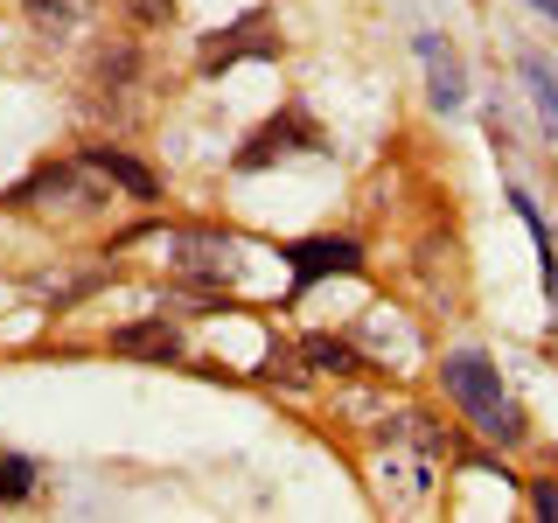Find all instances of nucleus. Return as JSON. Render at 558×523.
Returning a JSON list of instances; mask_svg holds the SVG:
<instances>
[{"instance_id": "obj_9", "label": "nucleus", "mask_w": 558, "mask_h": 523, "mask_svg": "<svg viewBox=\"0 0 558 523\" xmlns=\"http://www.w3.org/2000/svg\"><path fill=\"white\" fill-rule=\"evenodd\" d=\"M84 161H92V168H98L112 188H126V196H140V203H154V188H161L147 168L133 161V154H119V147H84Z\"/></svg>"}, {"instance_id": "obj_16", "label": "nucleus", "mask_w": 558, "mask_h": 523, "mask_svg": "<svg viewBox=\"0 0 558 523\" xmlns=\"http://www.w3.org/2000/svg\"><path fill=\"white\" fill-rule=\"evenodd\" d=\"M537 8H545V14H551V22H558V0H537Z\"/></svg>"}, {"instance_id": "obj_15", "label": "nucleus", "mask_w": 558, "mask_h": 523, "mask_svg": "<svg viewBox=\"0 0 558 523\" xmlns=\"http://www.w3.org/2000/svg\"><path fill=\"white\" fill-rule=\"evenodd\" d=\"M133 8H140V22H168L174 0H133Z\"/></svg>"}, {"instance_id": "obj_11", "label": "nucleus", "mask_w": 558, "mask_h": 523, "mask_svg": "<svg viewBox=\"0 0 558 523\" xmlns=\"http://www.w3.org/2000/svg\"><path fill=\"white\" fill-rule=\"evenodd\" d=\"M301 356L314 363V370H336V377L363 370V363H356V349H349V342H336V336H307V342H301Z\"/></svg>"}, {"instance_id": "obj_5", "label": "nucleus", "mask_w": 558, "mask_h": 523, "mask_svg": "<svg viewBox=\"0 0 558 523\" xmlns=\"http://www.w3.org/2000/svg\"><path fill=\"white\" fill-rule=\"evenodd\" d=\"M293 139H301V147H322V133H314L301 112H287V119H272V126H258V133H252V147L238 154V168H266L272 154H287V147H293Z\"/></svg>"}, {"instance_id": "obj_3", "label": "nucleus", "mask_w": 558, "mask_h": 523, "mask_svg": "<svg viewBox=\"0 0 558 523\" xmlns=\"http://www.w3.org/2000/svg\"><path fill=\"white\" fill-rule=\"evenodd\" d=\"M356 244L349 238H301V244H287V266L301 287H314V279H328V272H356Z\"/></svg>"}, {"instance_id": "obj_4", "label": "nucleus", "mask_w": 558, "mask_h": 523, "mask_svg": "<svg viewBox=\"0 0 558 523\" xmlns=\"http://www.w3.org/2000/svg\"><path fill=\"white\" fill-rule=\"evenodd\" d=\"M161 244L182 272H231V238H217V231H168Z\"/></svg>"}, {"instance_id": "obj_14", "label": "nucleus", "mask_w": 558, "mask_h": 523, "mask_svg": "<svg viewBox=\"0 0 558 523\" xmlns=\"http://www.w3.org/2000/svg\"><path fill=\"white\" fill-rule=\"evenodd\" d=\"M531 502H537V516H558V488H551V482H537Z\"/></svg>"}, {"instance_id": "obj_2", "label": "nucleus", "mask_w": 558, "mask_h": 523, "mask_svg": "<svg viewBox=\"0 0 558 523\" xmlns=\"http://www.w3.org/2000/svg\"><path fill=\"white\" fill-rule=\"evenodd\" d=\"M133 77H140V49L133 42H105L92 57V70H84V105H92V112H119L126 92H133Z\"/></svg>"}, {"instance_id": "obj_13", "label": "nucleus", "mask_w": 558, "mask_h": 523, "mask_svg": "<svg viewBox=\"0 0 558 523\" xmlns=\"http://www.w3.org/2000/svg\"><path fill=\"white\" fill-rule=\"evenodd\" d=\"M523 77L537 84V98H545V112L558 119V77H551V63H545V57H523Z\"/></svg>"}, {"instance_id": "obj_10", "label": "nucleus", "mask_w": 558, "mask_h": 523, "mask_svg": "<svg viewBox=\"0 0 558 523\" xmlns=\"http://www.w3.org/2000/svg\"><path fill=\"white\" fill-rule=\"evenodd\" d=\"M272 35H266V22H244V28H231V35H217V42H203V70H223V63H238V57H272Z\"/></svg>"}, {"instance_id": "obj_6", "label": "nucleus", "mask_w": 558, "mask_h": 523, "mask_svg": "<svg viewBox=\"0 0 558 523\" xmlns=\"http://www.w3.org/2000/svg\"><path fill=\"white\" fill-rule=\"evenodd\" d=\"M22 14H28V28H35V35L63 42V35H77V28L98 14V0H22Z\"/></svg>"}, {"instance_id": "obj_12", "label": "nucleus", "mask_w": 558, "mask_h": 523, "mask_svg": "<svg viewBox=\"0 0 558 523\" xmlns=\"http://www.w3.org/2000/svg\"><path fill=\"white\" fill-rule=\"evenodd\" d=\"M35 488V461H22V453H0V502H22Z\"/></svg>"}, {"instance_id": "obj_1", "label": "nucleus", "mask_w": 558, "mask_h": 523, "mask_svg": "<svg viewBox=\"0 0 558 523\" xmlns=\"http://www.w3.org/2000/svg\"><path fill=\"white\" fill-rule=\"evenodd\" d=\"M440 377H447V398L461 405L468 418H475V433L482 440H496V447H517L523 433V412H517V398L502 391V377H496V363L482 356V349H453V356L440 363Z\"/></svg>"}, {"instance_id": "obj_8", "label": "nucleus", "mask_w": 558, "mask_h": 523, "mask_svg": "<svg viewBox=\"0 0 558 523\" xmlns=\"http://www.w3.org/2000/svg\"><path fill=\"white\" fill-rule=\"evenodd\" d=\"M112 349H119V356H154V363H168L174 349H182V336H174V321H168V314H154V321L112 328Z\"/></svg>"}, {"instance_id": "obj_7", "label": "nucleus", "mask_w": 558, "mask_h": 523, "mask_svg": "<svg viewBox=\"0 0 558 523\" xmlns=\"http://www.w3.org/2000/svg\"><path fill=\"white\" fill-rule=\"evenodd\" d=\"M418 57H426V77H433V105L453 112V105L468 98V77H461V57L440 49V35H418Z\"/></svg>"}]
</instances>
